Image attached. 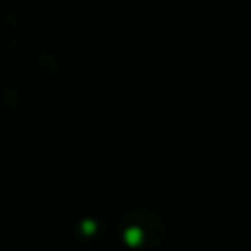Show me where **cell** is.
Instances as JSON below:
<instances>
[{"label": "cell", "mask_w": 251, "mask_h": 251, "mask_svg": "<svg viewBox=\"0 0 251 251\" xmlns=\"http://www.w3.org/2000/svg\"><path fill=\"white\" fill-rule=\"evenodd\" d=\"M118 235L122 243L133 251H155L167 239V224L153 208L135 206L122 214Z\"/></svg>", "instance_id": "obj_1"}, {"label": "cell", "mask_w": 251, "mask_h": 251, "mask_svg": "<svg viewBox=\"0 0 251 251\" xmlns=\"http://www.w3.org/2000/svg\"><path fill=\"white\" fill-rule=\"evenodd\" d=\"M98 227H100V222H98V220L86 218V220H82V222L76 226V231H78L80 237H94V235L98 233Z\"/></svg>", "instance_id": "obj_2"}]
</instances>
